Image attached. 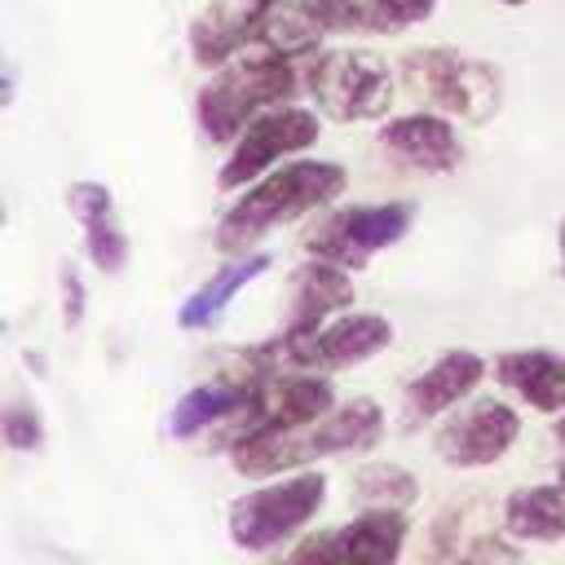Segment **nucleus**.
Returning <instances> with one entry per match:
<instances>
[{
    "mask_svg": "<svg viewBox=\"0 0 565 565\" xmlns=\"http://www.w3.org/2000/svg\"><path fill=\"white\" fill-rule=\"evenodd\" d=\"M349 177L340 163L331 159H296L287 168H274L265 177H256L221 216L216 225V247L221 252H247L252 243H260L269 230L291 225L309 212H322L327 203H335L344 194Z\"/></svg>",
    "mask_w": 565,
    "mask_h": 565,
    "instance_id": "1",
    "label": "nucleus"
},
{
    "mask_svg": "<svg viewBox=\"0 0 565 565\" xmlns=\"http://www.w3.org/2000/svg\"><path fill=\"white\" fill-rule=\"evenodd\" d=\"M384 433V411L371 397H353L335 411H327L313 424L300 428H269L252 433L234 446V472L243 477H282L287 468L344 455V450H366Z\"/></svg>",
    "mask_w": 565,
    "mask_h": 565,
    "instance_id": "2",
    "label": "nucleus"
},
{
    "mask_svg": "<svg viewBox=\"0 0 565 565\" xmlns=\"http://www.w3.org/2000/svg\"><path fill=\"white\" fill-rule=\"evenodd\" d=\"M296 88H300V79L282 49H269V53L243 57V62H221L216 75L194 97V119L207 141H234L265 106L291 102Z\"/></svg>",
    "mask_w": 565,
    "mask_h": 565,
    "instance_id": "3",
    "label": "nucleus"
},
{
    "mask_svg": "<svg viewBox=\"0 0 565 565\" xmlns=\"http://www.w3.org/2000/svg\"><path fill=\"white\" fill-rule=\"evenodd\" d=\"M437 0H282L269 18V49H305L318 35H388L424 22Z\"/></svg>",
    "mask_w": 565,
    "mask_h": 565,
    "instance_id": "4",
    "label": "nucleus"
},
{
    "mask_svg": "<svg viewBox=\"0 0 565 565\" xmlns=\"http://www.w3.org/2000/svg\"><path fill=\"white\" fill-rule=\"evenodd\" d=\"M322 499H327L322 472L278 477L230 503V539L243 552H274L278 543H287L318 516Z\"/></svg>",
    "mask_w": 565,
    "mask_h": 565,
    "instance_id": "5",
    "label": "nucleus"
},
{
    "mask_svg": "<svg viewBox=\"0 0 565 565\" xmlns=\"http://www.w3.org/2000/svg\"><path fill=\"white\" fill-rule=\"evenodd\" d=\"M384 344H393V322L384 313H344L300 340H274L269 349H256L252 366L274 371L282 362L300 371H344V366L375 358Z\"/></svg>",
    "mask_w": 565,
    "mask_h": 565,
    "instance_id": "6",
    "label": "nucleus"
},
{
    "mask_svg": "<svg viewBox=\"0 0 565 565\" xmlns=\"http://www.w3.org/2000/svg\"><path fill=\"white\" fill-rule=\"evenodd\" d=\"M402 71L419 97H428L437 110L459 115L468 124H481L499 110V71L455 53V49H419L402 57Z\"/></svg>",
    "mask_w": 565,
    "mask_h": 565,
    "instance_id": "7",
    "label": "nucleus"
},
{
    "mask_svg": "<svg viewBox=\"0 0 565 565\" xmlns=\"http://www.w3.org/2000/svg\"><path fill=\"white\" fill-rule=\"evenodd\" d=\"M309 93L331 119L362 124L388 110L393 75H388V62L366 49H331L309 66Z\"/></svg>",
    "mask_w": 565,
    "mask_h": 565,
    "instance_id": "8",
    "label": "nucleus"
},
{
    "mask_svg": "<svg viewBox=\"0 0 565 565\" xmlns=\"http://www.w3.org/2000/svg\"><path fill=\"white\" fill-rule=\"evenodd\" d=\"M415 207L393 199V203H353V207H335L327 212L309 234H305V252L344 269H362L375 252L393 247L406 230H411Z\"/></svg>",
    "mask_w": 565,
    "mask_h": 565,
    "instance_id": "9",
    "label": "nucleus"
},
{
    "mask_svg": "<svg viewBox=\"0 0 565 565\" xmlns=\"http://www.w3.org/2000/svg\"><path fill=\"white\" fill-rule=\"evenodd\" d=\"M322 132V119L305 106H274V110H260L234 141H230V154L216 172V185L221 190H243L252 185L256 177H265L278 159L287 154H300L318 141Z\"/></svg>",
    "mask_w": 565,
    "mask_h": 565,
    "instance_id": "10",
    "label": "nucleus"
},
{
    "mask_svg": "<svg viewBox=\"0 0 565 565\" xmlns=\"http://www.w3.org/2000/svg\"><path fill=\"white\" fill-rule=\"evenodd\" d=\"M406 516L402 508H366L362 516L305 539L291 547V561H340V565H388L402 556Z\"/></svg>",
    "mask_w": 565,
    "mask_h": 565,
    "instance_id": "11",
    "label": "nucleus"
},
{
    "mask_svg": "<svg viewBox=\"0 0 565 565\" xmlns=\"http://www.w3.org/2000/svg\"><path fill=\"white\" fill-rule=\"evenodd\" d=\"M516 433H521V415L508 402L486 397V402L468 406L463 415L446 419L433 446H437L441 463H450V468H486L512 450Z\"/></svg>",
    "mask_w": 565,
    "mask_h": 565,
    "instance_id": "12",
    "label": "nucleus"
},
{
    "mask_svg": "<svg viewBox=\"0 0 565 565\" xmlns=\"http://www.w3.org/2000/svg\"><path fill=\"white\" fill-rule=\"evenodd\" d=\"M282 0H212L194 22H190V53L199 66H221L247 44L265 40L269 18Z\"/></svg>",
    "mask_w": 565,
    "mask_h": 565,
    "instance_id": "13",
    "label": "nucleus"
},
{
    "mask_svg": "<svg viewBox=\"0 0 565 565\" xmlns=\"http://www.w3.org/2000/svg\"><path fill=\"white\" fill-rule=\"evenodd\" d=\"M481 375H486L481 353H472V349H450V353H441L433 366H424V371L406 384V393H402V424L415 428V424H428V419L446 415L450 406H459V402L481 384Z\"/></svg>",
    "mask_w": 565,
    "mask_h": 565,
    "instance_id": "14",
    "label": "nucleus"
},
{
    "mask_svg": "<svg viewBox=\"0 0 565 565\" xmlns=\"http://www.w3.org/2000/svg\"><path fill=\"white\" fill-rule=\"evenodd\" d=\"M380 146L384 154H393L397 163L415 168V172H455L459 159H463V146H459V132L455 124L433 110H419V115H397L380 128Z\"/></svg>",
    "mask_w": 565,
    "mask_h": 565,
    "instance_id": "15",
    "label": "nucleus"
},
{
    "mask_svg": "<svg viewBox=\"0 0 565 565\" xmlns=\"http://www.w3.org/2000/svg\"><path fill=\"white\" fill-rule=\"evenodd\" d=\"M353 305V278L344 265L318 260L309 256L296 274H291V291H287V322L278 340H300L309 331H318L335 309Z\"/></svg>",
    "mask_w": 565,
    "mask_h": 565,
    "instance_id": "16",
    "label": "nucleus"
},
{
    "mask_svg": "<svg viewBox=\"0 0 565 565\" xmlns=\"http://www.w3.org/2000/svg\"><path fill=\"white\" fill-rule=\"evenodd\" d=\"M66 203L75 212V221L84 225V247H88V260L102 269V274H119L124 260H128V238L115 221V199L102 181H75L66 190Z\"/></svg>",
    "mask_w": 565,
    "mask_h": 565,
    "instance_id": "17",
    "label": "nucleus"
},
{
    "mask_svg": "<svg viewBox=\"0 0 565 565\" xmlns=\"http://www.w3.org/2000/svg\"><path fill=\"white\" fill-rule=\"evenodd\" d=\"M494 380L543 415L565 411V358L552 353V349H512V353H503L494 362Z\"/></svg>",
    "mask_w": 565,
    "mask_h": 565,
    "instance_id": "18",
    "label": "nucleus"
},
{
    "mask_svg": "<svg viewBox=\"0 0 565 565\" xmlns=\"http://www.w3.org/2000/svg\"><path fill=\"white\" fill-rule=\"evenodd\" d=\"M503 534L530 539V543H556L565 539V481L547 486H521L503 499Z\"/></svg>",
    "mask_w": 565,
    "mask_h": 565,
    "instance_id": "19",
    "label": "nucleus"
},
{
    "mask_svg": "<svg viewBox=\"0 0 565 565\" xmlns=\"http://www.w3.org/2000/svg\"><path fill=\"white\" fill-rule=\"evenodd\" d=\"M252 393V380H212V384H194L185 397H177L172 415H168V433L177 441H190L216 424H225Z\"/></svg>",
    "mask_w": 565,
    "mask_h": 565,
    "instance_id": "20",
    "label": "nucleus"
},
{
    "mask_svg": "<svg viewBox=\"0 0 565 565\" xmlns=\"http://www.w3.org/2000/svg\"><path fill=\"white\" fill-rule=\"evenodd\" d=\"M269 269V256H238V260H230L225 269H216L185 305H181V313H177V322L185 327V331H199V327H212L221 313H225V305L256 278V274H265Z\"/></svg>",
    "mask_w": 565,
    "mask_h": 565,
    "instance_id": "21",
    "label": "nucleus"
},
{
    "mask_svg": "<svg viewBox=\"0 0 565 565\" xmlns=\"http://www.w3.org/2000/svg\"><path fill=\"white\" fill-rule=\"evenodd\" d=\"M353 490H358V499L366 508H406L419 494L415 477L406 468H397V463H366L353 477Z\"/></svg>",
    "mask_w": 565,
    "mask_h": 565,
    "instance_id": "22",
    "label": "nucleus"
},
{
    "mask_svg": "<svg viewBox=\"0 0 565 565\" xmlns=\"http://www.w3.org/2000/svg\"><path fill=\"white\" fill-rule=\"evenodd\" d=\"M4 441H9V450H35V446L44 441L40 415H35L31 406L13 402V406L4 411Z\"/></svg>",
    "mask_w": 565,
    "mask_h": 565,
    "instance_id": "23",
    "label": "nucleus"
},
{
    "mask_svg": "<svg viewBox=\"0 0 565 565\" xmlns=\"http://www.w3.org/2000/svg\"><path fill=\"white\" fill-rule=\"evenodd\" d=\"M62 318H66V327H75L84 318V282L71 265L62 269Z\"/></svg>",
    "mask_w": 565,
    "mask_h": 565,
    "instance_id": "24",
    "label": "nucleus"
},
{
    "mask_svg": "<svg viewBox=\"0 0 565 565\" xmlns=\"http://www.w3.org/2000/svg\"><path fill=\"white\" fill-rule=\"evenodd\" d=\"M556 252H561V274H565V221H561V230H556Z\"/></svg>",
    "mask_w": 565,
    "mask_h": 565,
    "instance_id": "25",
    "label": "nucleus"
},
{
    "mask_svg": "<svg viewBox=\"0 0 565 565\" xmlns=\"http://www.w3.org/2000/svg\"><path fill=\"white\" fill-rule=\"evenodd\" d=\"M552 433H556V441H561V446H565V415H561V419H556V428H552Z\"/></svg>",
    "mask_w": 565,
    "mask_h": 565,
    "instance_id": "26",
    "label": "nucleus"
},
{
    "mask_svg": "<svg viewBox=\"0 0 565 565\" xmlns=\"http://www.w3.org/2000/svg\"><path fill=\"white\" fill-rule=\"evenodd\" d=\"M499 4H512V9H516V4H525V0H499Z\"/></svg>",
    "mask_w": 565,
    "mask_h": 565,
    "instance_id": "27",
    "label": "nucleus"
}]
</instances>
